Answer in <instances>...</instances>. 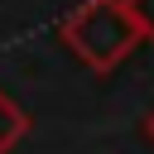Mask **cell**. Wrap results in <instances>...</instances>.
<instances>
[{"label":"cell","mask_w":154,"mask_h":154,"mask_svg":"<svg viewBox=\"0 0 154 154\" xmlns=\"http://www.w3.org/2000/svg\"><path fill=\"white\" fill-rule=\"evenodd\" d=\"M58 38L91 72H116L144 43L135 19H130V10H125V0H82L77 10H67L58 19Z\"/></svg>","instance_id":"cell-1"},{"label":"cell","mask_w":154,"mask_h":154,"mask_svg":"<svg viewBox=\"0 0 154 154\" xmlns=\"http://www.w3.org/2000/svg\"><path fill=\"white\" fill-rule=\"evenodd\" d=\"M24 135H29V116H24V111L10 101V91L0 87V154H10Z\"/></svg>","instance_id":"cell-2"},{"label":"cell","mask_w":154,"mask_h":154,"mask_svg":"<svg viewBox=\"0 0 154 154\" xmlns=\"http://www.w3.org/2000/svg\"><path fill=\"white\" fill-rule=\"evenodd\" d=\"M125 10H130V19H135L140 38L154 43V0H125Z\"/></svg>","instance_id":"cell-3"},{"label":"cell","mask_w":154,"mask_h":154,"mask_svg":"<svg viewBox=\"0 0 154 154\" xmlns=\"http://www.w3.org/2000/svg\"><path fill=\"white\" fill-rule=\"evenodd\" d=\"M144 135H149V140H154V111H149V116H144Z\"/></svg>","instance_id":"cell-4"}]
</instances>
